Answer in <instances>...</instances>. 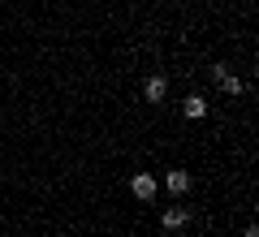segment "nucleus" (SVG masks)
<instances>
[{
  "mask_svg": "<svg viewBox=\"0 0 259 237\" xmlns=\"http://www.w3.org/2000/svg\"><path fill=\"white\" fill-rule=\"evenodd\" d=\"M182 112H186L190 121H203V117H207V100H203V95H190V100L182 104Z\"/></svg>",
  "mask_w": 259,
  "mask_h": 237,
  "instance_id": "nucleus-6",
  "label": "nucleus"
},
{
  "mask_svg": "<svg viewBox=\"0 0 259 237\" xmlns=\"http://www.w3.org/2000/svg\"><path fill=\"white\" fill-rule=\"evenodd\" d=\"M212 78L221 82L225 95H242V78H238V73H229V65H212Z\"/></svg>",
  "mask_w": 259,
  "mask_h": 237,
  "instance_id": "nucleus-2",
  "label": "nucleus"
},
{
  "mask_svg": "<svg viewBox=\"0 0 259 237\" xmlns=\"http://www.w3.org/2000/svg\"><path fill=\"white\" fill-rule=\"evenodd\" d=\"M143 95H147V104H160V100L168 95V78H160V73H156V78H147V86H143Z\"/></svg>",
  "mask_w": 259,
  "mask_h": 237,
  "instance_id": "nucleus-4",
  "label": "nucleus"
},
{
  "mask_svg": "<svg viewBox=\"0 0 259 237\" xmlns=\"http://www.w3.org/2000/svg\"><path fill=\"white\" fill-rule=\"evenodd\" d=\"M164 190H168V194H186V190H190V173H186V168L164 173Z\"/></svg>",
  "mask_w": 259,
  "mask_h": 237,
  "instance_id": "nucleus-3",
  "label": "nucleus"
},
{
  "mask_svg": "<svg viewBox=\"0 0 259 237\" xmlns=\"http://www.w3.org/2000/svg\"><path fill=\"white\" fill-rule=\"evenodd\" d=\"M186 220H190V216H186L182 207H164V216H160V224H164L168 233H177V228H186Z\"/></svg>",
  "mask_w": 259,
  "mask_h": 237,
  "instance_id": "nucleus-5",
  "label": "nucleus"
},
{
  "mask_svg": "<svg viewBox=\"0 0 259 237\" xmlns=\"http://www.w3.org/2000/svg\"><path fill=\"white\" fill-rule=\"evenodd\" d=\"M242 237H259V228H255V224H250V228H246V233H242Z\"/></svg>",
  "mask_w": 259,
  "mask_h": 237,
  "instance_id": "nucleus-7",
  "label": "nucleus"
},
{
  "mask_svg": "<svg viewBox=\"0 0 259 237\" xmlns=\"http://www.w3.org/2000/svg\"><path fill=\"white\" fill-rule=\"evenodd\" d=\"M156 190H160V181L151 173H134V177H130V194H134V199L147 203V199H156Z\"/></svg>",
  "mask_w": 259,
  "mask_h": 237,
  "instance_id": "nucleus-1",
  "label": "nucleus"
}]
</instances>
